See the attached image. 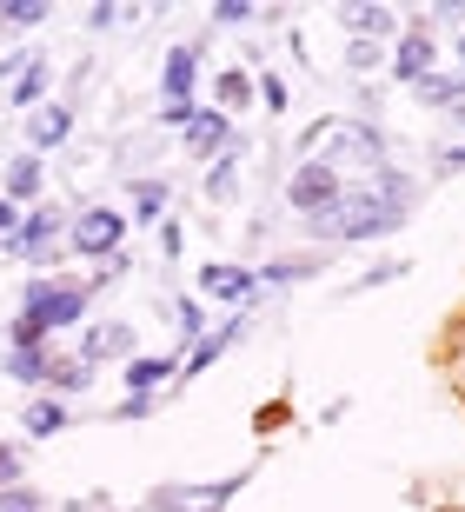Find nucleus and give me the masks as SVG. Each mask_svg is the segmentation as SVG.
<instances>
[{
	"instance_id": "f257e3e1",
	"label": "nucleus",
	"mask_w": 465,
	"mask_h": 512,
	"mask_svg": "<svg viewBox=\"0 0 465 512\" xmlns=\"http://www.w3.org/2000/svg\"><path fill=\"white\" fill-rule=\"evenodd\" d=\"M87 300H93V286L27 280V286H20V313H14V326H7V340L47 346V333H60V326H74L80 313H87Z\"/></svg>"
},
{
	"instance_id": "f03ea898",
	"label": "nucleus",
	"mask_w": 465,
	"mask_h": 512,
	"mask_svg": "<svg viewBox=\"0 0 465 512\" xmlns=\"http://www.w3.org/2000/svg\"><path fill=\"white\" fill-rule=\"evenodd\" d=\"M399 220H406V207L386 200L379 187H346L326 213H313V233L319 240H379V233H392Z\"/></svg>"
},
{
	"instance_id": "7ed1b4c3",
	"label": "nucleus",
	"mask_w": 465,
	"mask_h": 512,
	"mask_svg": "<svg viewBox=\"0 0 465 512\" xmlns=\"http://www.w3.org/2000/svg\"><path fill=\"white\" fill-rule=\"evenodd\" d=\"M67 247L87 253V260H113V253L127 247V213H113V207H87L67 227Z\"/></svg>"
},
{
	"instance_id": "20e7f679",
	"label": "nucleus",
	"mask_w": 465,
	"mask_h": 512,
	"mask_svg": "<svg viewBox=\"0 0 465 512\" xmlns=\"http://www.w3.org/2000/svg\"><path fill=\"white\" fill-rule=\"evenodd\" d=\"M339 193H346V180H339V167H326V160H306V167L286 180V200H293L306 220H313V213H326Z\"/></svg>"
},
{
	"instance_id": "39448f33",
	"label": "nucleus",
	"mask_w": 465,
	"mask_h": 512,
	"mask_svg": "<svg viewBox=\"0 0 465 512\" xmlns=\"http://www.w3.org/2000/svg\"><path fill=\"white\" fill-rule=\"evenodd\" d=\"M253 473H233V479H213V486H167V493H153V512H220L226 499L240 493Z\"/></svg>"
},
{
	"instance_id": "423d86ee",
	"label": "nucleus",
	"mask_w": 465,
	"mask_h": 512,
	"mask_svg": "<svg viewBox=\"0 0 465 512\" xmlns=\"http://www.w3.org/2000/svg\"><path fill=\"white\" fill-rule=\"evenodd\" d=\"M60 240H67V233H60V213L54 207H34L27 220H20V233L7 240V253H20L27 266H40V260H54Z\"/></svg>"
},
{
	"instance_id": "0eeeda50",
	"label": "nucleus",
	"mask_w": 465,
	"mask_h": 512,
	"mask_svg": "<svg viewBox=\"0 0 465 512\" xmlns=\"http://www.w3.org/2000/svg\"><path fill=\"white\" fill-rule=\"evenodd\" d=\"M200 293L206 300H226V306H253V293H260V273L253 266H226V260H213V266H200Z\"/></svg>"
},
{
	"instance_id": "6e6552de",
	"label": "nucleus",
	"mask_w": 465,
	"mask_h": 512,
	"mask_svg": "<svg viewBox=\"0 0 465 512\" xmlns=\"http://www.w3.org/2000/svg\"><path fill=\"white\" fill-rule=\"evenodd\" d=\"M193 87H200V40H180V47H167L160 94H167V100H193Z\"/></svg>"
},
{
	"instance_id": "1a4fd4ad",
	"label": "nucleus",
	"mask_w": 465,
	"mask_h": 512,
	"mask_svg": "<svg viewBox=\"0 0 465 512\" xmlns=\"http://www.w3.org/2000/svg\"><path fill=\"white\" fill-rule=\"evenodd\" d=\"M0 373H7L14 386H47L54 360H47V346H20V340H7V353H0Z\"/></svg>"
},
{
	"instance_id": "9d476101",
	"label": "nucleus",
	"mask_w": 465,
	"mask_h": 512,
	"mask_svg": "<svg viewBox=\"0 0 465 512\" xmlns=\"http://www.w3.org/2000/svg\"><path fill=\"white\" fill-rule=\"evenodd\" d=\"M40 160L34 153H14V160H7V173H0V200H7V207H20V200H40V187H47V180H40Z\"/></svg>"
},
{
	"instance_id": "9b49d317",
	"label": "nucleus",
	"mask_w": 465,
	"mask_h": 512,
	"mask_svg": "<svg viewBox=\"0 0 465 512\" xmlns=\"http://www.w3.org/2000/svg\"><path fill=\"white\" fill-rule=\"evenodd\" d=\"M80 360L100 366V360H133V326L107 320V326H93L87 340H80Z\"/></svg>"
},
{
	"instance_id": "f8f14e48",
	"label": "nucleus",
	"mask_w": 465,
	"mask_h": 512,
	"mask_svg": "<svg viewBox=\"0 0 465 512\" xmlns=\"http://www.w3.org/2000/svg\"><path fill=\"white\" fill-rule=\"evenodd\" d=\"M432 67V40L426 34H406L399 47H392V80H406V87H419Z\"/></svg>"
},
{
	"instance_id": "ddd939ff",
	"label": "nucleus",
	"mask_w": 465,
	"mask_h": 512,
	"mask_svg": "<svg viewBox=\"0 0 465 512\" xmlns=\"http://www.w3.org/2000/svg\"><path fill=\"white\" fill-rule=\"evenodd\" d=\"M180 360H160V353H133L127 360V399H153V386L167 380Z\"/></svg>"
},
{
	"instance_id": "4468645a",
	"label": "nucleus",
	"mask_w": 465,
	"mask_h": 512,
	"mask_svg": "<svg viewBox=\"0 0 465 512\" xmlns=\"http://www.w3.org/2000/svg\"><path fill=\"white\" fill-rule=\"evenodd\" d=\"M226 133H233V120H226L220 107H200V120H193V133H186V153H220Z\"/></svg>"
},
{
	"instance_id": "2eb2a0df",
	"label": "nucleus",
	"mask_w": 465,
	"mask_h": 512,
	"mask_svg": "<svg viewBox=\"0 0 465 512\" xmlns=\"http://www.w3.org/2000/svg\"><path fill=\"white\" fill-rule=\"evenodd\" d=\"M27 140H34V147H60V140H74V114H67V107H40V114L27 120Z\"/></svg>"
},
{
	"instance_id": "dca6fc26",
	"label": "nucleus",
	"mask_w": 465,
	"mask_h": 512,
	"mask_svg": "<svg viewBox=\"0 0 465 512\" xmlns=\"http://www.w3.org/2000/svg\"><path fill=\"white\" fill-rule=\"evenodd\" d=\"M412 94L426 100V107H465V74H426Z\"/></svg>"
},
{
	"instance_id": "f3484780",
	"label": "nucleus",
	"mask_w": 465,
	"mask_h": 512,
	"mask_svg": "<svg viewBox=\"0 0 465 512\" xmlns=\"http://www.w3.org/2000/svg\"><path fill=\"white\" fill-rule=\"evenodd\" d=\"M67 419H74V413H67L60 399H27V413H20V426H27L34 439H47V433H60Z\"/></svg>"
},
{
	"instance_id": "a211bd4d",
	"label": "nucleus",
	"mask_w": 465,
	"mask_h": 512,
	"mask_svg": "<svg viewBox=\"0 0 465 512\" xmlns=\"http://www.w3.org/2000/svg\"><path fill=\"white\" fill-rule=\"evenodd\" d=\"M233 187H240V140H233V147L213 160V173H206V200H226Z\"/></svg>"
},
{
	"instance_id": "6ab92c4d",
	"label": "nucleus",
	"mask_w": 465,
	"mask_h": 512,
	"mask_svg": "<svg viewBox=\"0 0 465 512\" xmlns=\"http://www.w3.org/2000/svg\"><path fill=\"white\" fill-rule=\"evenodd\" d=\"M40 94H47V60H27V67H20V80H14V87H7V100H14V107H34V100Z\"/></svg>"
},
{
	"instance_id": "aec40b11",
	"label": "nucleus",
	"mask_w": 465,
	"mask_h": 512,
	"mask_svg": "<svg viewBox=\"0 0 465 512\" xmlns=\"http://www.w3.org/2000/svg\"><path fill=\"white\" fill-rule=\"evenodd\" d=\"M346 27H353L359 40H379V34H392V7H346Z\"/></svg>"
},
{
	"instance_id": "412c9836",
	"label": "nucleus",
	"mask_w": 465,
	"mask_h": 512,
	"mask_svg": "<svg viewBox=\"0 0 465 512\" xmlns=\"http://www.w3.org/2000/svg\"><path fill=\"white\" fill-rule=\"evenodd\" d=\"M160 207H167V180H133V213L160 220Z\"/></svg>"
},
{
	"instance_id": "4be33fe9",
	"label": "nucleus",
	"mask_w": 465,
	"mask_h": 512,
	"mask_svg": "<svg viewBox=\"0 0 465 512\" xmlns=\"http://www.w3.org/2000/svg\"><path fill=\"white\" fill-rule=\"evenodd\" d=\"M47 14H54L47 0H0V20H7V27H40Z\"/></svg>"
},
{
	"instance_id": "5701e85b",
	"label": "nucleus",
	"mask_w": 465,
	"mask_h": 512,
	"mask_svg": "<svg viewBox=\"0 0 465 512\" xmlns=\"http://www.w3.org/2000/svg\"><path fill=\"white\" fill-rule=\"evenodd\" d=\"M313 266H319V260H273V266H260V286H273V293H279V286L306 280V273H313Z\"/></svg>"
},
{
	"instance_id": "b1692460",
	"label": "nucleus",
	"mask_w": 465,
	"mask_h": 512,
	"mask_svg": "<svg viewBox=\"0 0 465 512\" xmlns=\"http://www.w3.org/2000/svg\"><path fill=\"white\" fill-rule=\"evenodd\" d=\"M87 380H93L87 360H54V373H47V386H60V393H80Z\"/></svg>"
},
{
	"instance_id": "393cba45",
	"label": "nucleus",
	"mask_w": 465,
	"mask_h": 512,
	"mask_svg": "<svg viewBox=\"0 0 465 512\" xmlns=\"http://www.w3.org/2000/svg\"><path fill=\"white\" fill-rule=\"evenodd\" d=\"M213 94H220L226 107H246V94H253V80H246V67H226V74L213 80Z\"/></svg>"
},
{
	"instance_id": "a878e982",
	"label": "nucleus",
	"mask_w": 465,
	"mask_h": 512,
	"mask_svg": "<svg viewBox=\"0 0 465 512\" xmlns=\"http://www.w3.org/2000/svg\"><path fill=\"white\" fill-rule=\"evenodd\" d=\"M173 326H180V346H200V300H173Z\"/></svg>"
},
{
	"instance_id": "bb28decb",
	"label": "nucleus",
	"mask_w": 465,
	"mask_h": 512,
	"mask_svg": "<svg viewBox=\"0 0 465 512\" xmlns=\"http://www.w3.org/2000/svg\"><path fill=\"white\" fill-rule=\"evenodd\" d=\"M392 280H406V260H379L372 273H359L353 293H372V286H392Z\"/></svg>"
},
{
	"instance_id": "cd10ccee",
	"label": "nucleus",
	"mask_w": 465,
	"mask_h": 512,
	"mask_svg": "<svg viewBox=\"0 0 465 512\" xmlns=\"http://www.w3.org/2000/svg\"><path fill=\"white\" fill-rule=\"evenodd\" d=\"M193 120H200V107H193V100H167V107H160V127H173L180 140L193 133Z\"/></svg>"
},
{
	"instance_id": "c85d7f7f",
	"label": "nucleus",
	"mask_w": 465,
	"mask_h": 512,
	"mask_svg": "<svg viewBox=\"0 0 465 512\" xmlns=\"http://www.w3.org/2000/svg\"><path fill=\"white\" fill-rule=\"evenodd\" d=\"M253 14H260L253 0H220V7H213V20H220V27H246Z\"/></svg>"
},
{
	"instance_id": "c756f323",
	"label": "nucleus",
	"mask_w": 465,
	"mask_h": 512,
	"mask_svg": "<svg viewBox=\"0 0 465 512\" xmlns=\"http://www.w3.org/2000/svg\"><path fill=\"white\" fill-rule=\"evenodd\" d=\"M0 512H40V493H27V486H7V493H0Z\"/></svg>"
},
{
	"instance_id": "7c9ffc66",
	"label": "nucleus",
	"mask_w": 465,
	"mask_h": 512,
	"mask_svg": "<svg viewBox=\"0 0 465 512\" xmlns=\"http://www.w3.org/2000/svg\"><path fill=\"white\" fill-rule=\"evenodd\" d=\"M180 247H186V227H180V220H167V227H160V253L180 260Z\"/></svg>"
},
{
	"instance_id": "2f4dec72",
	"label": "nucleus",
	"mask_w": 465,
	"mask_h": 512,
	"mask_svg": "<svg viewBox=\"0 0 465 512\" xmlns=\"http://www.w3.org/2000/svg\"><path fill=\"white\" fill-rule=\"evenodd\" d=\"M120 14H127V7H113V0H107V7H93V14H87V27H93V34H107V27H120Z\"/></svg>"
},
{
	"instance_id": "473e14b6",
	"label": "nucleus",
	"mask_w": 465,
	"mask_h": 512,
	"mask_svg": "<svg viewBox=\"0 0 465 512\" xmlns=\"http://www.w3.org/2000/svg\"><path fill=\"white\" fill-rule=\"evenodd\" d=\"M7 486H20V453L14 446H0V493H7Z\"/></svg>"
},
{
	"instance_id": "72a5a7b5",
	"label": "nucleus",
	"mask_w": 465,
	"mask_h": 512,
	"mask_svg": "<svg viewBox=\"0 0 465 512\" xmlns=\"http://www.w3.org/2000/svg\"><path fill=\"white\" fill-rule=\"evenodd\" d=\"M260 100L279 114V107H286V80H279V74H266V80H260Z\"/></svg>"
},
{
	"instance_id": "f704fd0d",
	"label": "nucleus",
	"mask_w": 465,
	"mask_h": 512,
	"mask_svg": "<svg viewBox=\"0 0 465 512\" xmlns=\"http://www.w3.org/2000/svg\"><path fill=\"white\" fill-rule=\"evenodd\" d=\"M153 413V399H120V406H113V419H147Z\"/></svg>"
},
{
	"instance_id": "c9c22d12",
	"label": "nucleus",
	"mask_w": 465,
	"mask_h": 512,
	"mask_svg": "<svg viewBox=\"0 0 465 512\" xmlns=\"http://www.w3.org/2000/svg\"><path fill=\"white\" fill-rule=\"evenodd\" d=\"M346 60H353V74H366V67H372L379 54H372V40H353V54H346Z\"/></svg>"
},
{
	"instance_id": "e433bc0d",
	"label": "nucleus",
	"mask_w": 465,
	"mask_h": 512,
	"mask_svg": "<svg viewBox=\"0 0 465 512\" xmlns=\"http://www.w3.org/2000/svg\"><path fill=\"white\" fill-rule=\"evenodd\" d=\"M20 233V207H7V200H0V240H14Z\"/></svg>"
},
{
	"instance_id": "4c0bfd02",
	"label": "nucleus",
	"mask_w": 465,
	"mask_h": 512,
	"mask_svg": "<svg viewBox=\"0 0 465 512\" xmlns=\"http://www.w3.org/2000/svg\"><path fill=\"white\" fill-rule=\"evenodd\" d=\"M446 167H465V147H452V153H446Z\"/></svg>"
},
{
	"instance_id": "58836bf2",
	"label": "nucleus",
	"mask_w": 465,
	"mask_h": 512,
	"mask_svg": "<svg viewBox=\"0 0 465 512\" xmlns=\"http://www.w3.org/2000/svg\"><path fill=\"white\" fill-rule=\"evenodd\" d=\"M459 54H465V40H459Z\"/></svg>"
}]
</instances>
